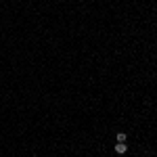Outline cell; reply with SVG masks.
<instances>
[{
    "label": "cell",
    "mask_w": 157,
    "mask_h": 157,
    "mask_svg": "<svg viewBox=\"0 0 157 157\" xmlns=\"http://www.w3.org/2000/svg\"><path fill=\"white\" fill-rule=\"evenodd\" d=\"M128 151V147H126V143H118L115 145V153H119V155H124Z\"/></svg>",
    "instance_id": "1"
},
{
    "label": "cell",
    "mask_w": 157,
    "mask_h": 157,
    "mask_svg": "<svg viewBox=\"0 0 157 157\" xmlns=\"http://www.w3.org/2000/svg\"><path fill=\"white\" fill-rule=\"evenodd\" d=\"M118 143H126V132H118Z\"/></svg>",
    "instance_id": "2"
}]
</instances>
